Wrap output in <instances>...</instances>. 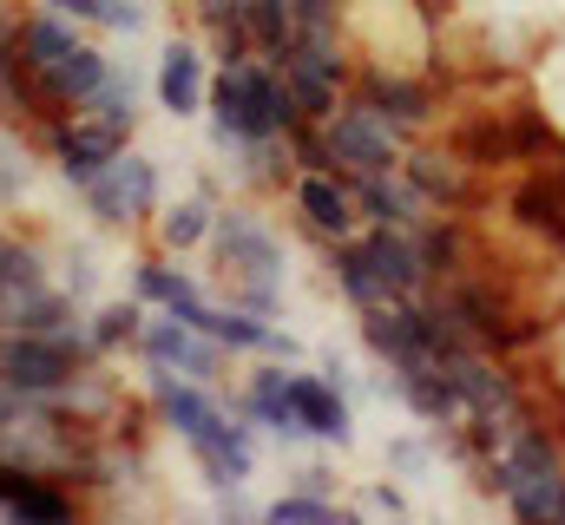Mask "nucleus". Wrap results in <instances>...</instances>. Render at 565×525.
Returning <instances> with one entry per match:
<instances>
[{
	"instance_id": "obj_6",
	"label": "nucleus",
	"mask_w": 565,
	"mask_h": 525,
	"mask_svg": "<svg viewBox=\"0 0 565 525\" xmlns=\"http://www.w3.org/2000/svg\"><path fill=\"white\" fill-rule=\"evenodd\" d=\"M86 362H99L93 355V342H86V329H73V335H26V329H0V382L7 388H20L26 400H46V394H60Z\"/></svg>"
},
{
	"instance_id": "obj_7",
	"label": "nucleus",
	"mask_w": 565,
	"mask_h": 525,
	"mask_svg": "<svg viewBox=\"0 0 565 525\" xmlns=\"http://www.w3.org/2000/svg\"><path fill=\"white\" fill-rule=\"evenodd\" d=\"M139 394L151 400L158 433H171L178 447H191V440H204L211 427L231 420V394L211 388V382H191V375H178V368H151V362H139Z\"/></svg>"
},
{
	"instance_id": "obj_36",
	"label": "nucleus",
	"mask_w": 565,
	"mask_h": 525,
	"mask_svg": "<svg viewBox=\"0 0 565 525\" xmlns=\"http://www.w3.org/2000/svg\"><path fill=\"white\" fill-rule=\"evenodd\" d=\"M7 7H20V0H0V13H7Z\"/></svg>"
},
{
	"instance_id": "obj_15",
	"label": "nucleus",
	"mask_w": 565,
	"mask_h": 525,
	"mask_svg": "<svg viewBox=\"0 0 565 525\" xmlns=\"http://www.w3.org/2000/svg\"><path fill=\"white\" fill-rule=\"evenodd\" d=\"M204 93H211V53H204V40L191 26L164 33L158 66H151V106L184 126V119H204Z\"/></svg>"
},
{
	"instance_id": "obj_30",
	"label": "nucleus",
	"mask_w": 565,
	"mask_h": 525,
	"mask_svg": "<svg viewBox=\"0 0 565 525\" xmlns=\"http://www.w3.org/2000/svg\"><path fill=\"white\" fill-rule=\"evenodd\" d=\"M53 282H60L73 302H99V282H106L99 250H93V244H53Z\"/></svg>"
},
{
	"instance_id": "obj_3",
	"label": "nucleus",
	"mask_w": 565,
	"mask_h": 525,
	"mask_svg": "<svg viewBox=\"0 0 565 525\" xmlns=\"http://www.w3.org/2000/svg\"><path fill=\"white\" fill-rule=\"evenodd\" d=\"M164 197H171V191H164V164H158L145 144H126L93 184L73 191V204L86 211V224L106 231V237H145V224L158 217Z\"/></svg>"
},
{
	"instance_id": "obj_16",
	"label": "nucleus",
	"mask_w": 565,
	"mask_h": 525,
	"mask_svg": "<svg viewBox=\"0 0 565 525\" xmlns=\"http://www.w3.org/2000/svg\"><path fill=\"white\" fill-rule=\"evenodd\" d=\"M257 447H264V433H257L244 414H231L224 427H211V433L191 440L184 453H191L198 480H204L211 493H224V486H250V480H257Z\"/></svg>"
},
{
	"instance_id": "obj_19",
	"label": "nucleus",
	"mask_w": 565,
	"mask_h": 525,
	"mask_svg": "<svg viewBox=\"0 0 565 525\" xmlns=\"http://www.w3.org/2000/svg\"><path fill=\"white\" fill-rule=\"evenodd\" d=\"M171 7H178L184 26L204 40L211 66H237V60L257 53V40H250V26H244V0H171Z\"/></svg>"
},
{
	"instance_id": "obj_29",
	"label": "nucleus",
	"mask_w": 565,
	"mask_h": 525,
	"mask_svg": "<svg viewBox=\"0 0 565 525\" xmlns=\"http://www.w3.org/2000/svg\"><path fill=\"white\" fill-rule=\"evenodd\" d=\"M362 513L355 506H342V500H322V493H277V500H264V525H355Z\"/></svg>"
},
{
	"instance_id": "obj_35",
	"label": "nucleus",
	"mask_w": 565,
	"mask_h": 525,
	"mask_svg": "<svg viewBox=\"0 0 565 525\" xmlns=\"http://www.w3.org/2000/svg\"><path fill=\"white\" fill-rule=\"evenodd\" d=\"M355 513H388V519H408L415 506H408V493H402V480H375V486H362V500H355Z\"/></svg>"
},
{
	"instance_id": "obj_13",
	"label": "nucleus",
	"mask_w": 565,
	"mask_h": 525,
	"mask_svg": "<svg viewBox=\"0 0 565 525\" xmlns=\"http://www.w3.org/2000/svg\"><path fill=\"white\" fill-rule=\"evenodd\" d=\"M106 73H113V53H106V40L99 33H79L40 79H33V106H40V126L46 119H66V113H86L93 106V93L106 86ZM33 126V131H40Z\"/></svg>"
},
{
	"instance_id": "obj_4",
	"label": "nucleus",
	"mask_w": 565,
	"mask_h": 525,
	"mask_svg": "<svg viewBox=\"0 0 565 525\" xmlns=\"http://www.w3.org/2000/svg\"><path fill=\"white\" fill-rule=\"evenodd\" d=\"M349 99L375 106L388 126L402 131V138H427V131H440V119H447V93H440V79H434V73H422V66H382V60H355Z\"/></svg>"
},
{
	"instance_id": "obj_18",
	"label": "nucleus",
	"mask_w": 565,
	"mask_h": 525,
	"mask_svg": "<svg viewBox=\"0 0 565 525\" xmlns=\"http://www.w3.org/2000/svg\"><path fill=\"white\" fill-rule=\"evenodd\" d=\"M362 250H369V262H375V276H382L388 302H402V296H427L434 269H427L415 231H395V224H362Z\"/></svg>"
},
{
	"instance_id": "obj_25",
	"label": "nucleus",
	"mask_w": 565,
	"mask_h": 525,
	"mask_svg": "<svg viewBox=\"0 0 565 525\" xmlns=\"http://www.w3.org/2000/svg\"><path fill=\"white\" fill-rule=\"evenodd\" d=\"M53 13H66L73 26L99 33V40H139L151 33V0H40Z\"/></svg>"
},
{
	"instance_id": "obj_31",
	"label": "nucleus",
	"mask_w": 565,
	"mask_h": 525,
	"mask_svg": "<svg viewBox=\"0 0 565 525\" xmlns=\"http://www.w3.org/2000/svg\"><path fill=\"white\" fill-rule=\"evenodd\" d=\"M382 467L395 473V480H434L440 473V447H434V433H388L382 440Z\"/></svg>"
},
{
	"instance_id": "obj_5",
	"label": "nucleus",
	"mask_w": 565,
	"mask_h": 525,
	"mask_svg": "<svg viewBox=\"0 0 565 525\" xmlns=\"http://www.w3.org/2000/svg\"><path fill=\"white\" fill-rule=\"evenodd\" d=\"M40 138V151H46V171L66 184V191H79V184H93L126 144H139V131L119 126V119H99V113H66V119H46V126L33 131Z\"/></svg>"
},
{
	"instance_id": "obj_26",
	"label": "nucleus",
	"mask_w": 565,
	"mask_h": 525,
	"mask_svg": "<svg viewBox=\"0 0 565 525\" xmlns=\"http://www.w3.org/2000/svg\"><path fill=\"white\" fill-rule=\"evenodd\" d=\"M93 506L66 486V480H53V473H40V480H26L20 493H13V506L0 513L7 525H73V519H86Z\"/></svg>"
},
{
	"instance_id": "obj_34",
	"label": "nucleus",
	"mask_w": 565,
	"mask_h": 525,
	"mask_svg": "<svg viewBox=\"0 0 565 525\" xmlns=\"http://www.w3.org/2000/svg\"><path fill=\"white\" fill-rule=\"evenodd\" d=\"M289 486L296 493H322V500H342V473L329 460H296L289 467Z\"/></svg>"
},
{
	"instance_id": "obj_9",
	"label": "nucleus",
	"mask_w": 565,
	"mask_h": 525,
	"mask_svg": "<svg viewBox=\"0 0 565 525\" xmlns=\"http://www.w3.org/2000/svg\"><path fill=\"white\" fill-rule=\"evenodd\" d=\"M282 217L309 250L362 231V204H355V184L342 171H296L289 191H282Z\"/></svg>"
},
{
	"instance_id": "obj_37",
	"label": "nucleus",
	"mask_w": 565,
	"mask_h": 525,
	"mask_svg": "<svg viewBox=\"0 0 565 525\" xmlns=\"http://www.w3.org/2000/svg\"><path fill=\"white\" fill-rule=\"evenodd\" d=\"M559 519H565V506H559Z\"/></svg>"
},
{
	"instance_id": "obj_2",
	"label": "nucleus",
	"mask_w": 565,
	"mask_h": 525,
	"mask_svg": "<svg viewBox=\"0 0 565 525\" xmlns=\"http://www.w3.org/2000/svg\"><path fill=\"white\" fill-rule=\"evenodd\" d=\"M204 126H211V151H237V144H264V138H289L302 126L296 93L282 79L277 60L250 53L237 66H211V93H204Z\"/></svg>"
},
{
	"instance_id": "obj_10",
	"label": "nucleus",
	"mask_w": 565,
	"mask_h": 525,
	"mask_svg": "<svg viewBox=\"0 0 565 525\" xmlns=\"http://www.w3.org/2000/svg\"><path fill=\"white\" fill-rule=\"evenodd\" d=\"M132 362L178 368V375L211 382V388L237 382V355H231L217 335H204V329H191V322H178V315H164V309H151V315H145V335H139V355H132Z\"/></svg>"
},
{
	"instance_id": "obj_24",
	"label": "nucleus",
	"mask_w": 565,
	"mask_h": 525,
	"mask_svg": "<svg viewBox=\"0 0 565 525\" xmlns=\"http://www.w3.org/2000/svg\"><path fill=\"white\" fill-rule=\"evenodd\" d=\"M46 171V151L40 138L20 126H0V217H20L33 204V184Z\"/></svg>"
},
{
	"instance_id": "obj_8",
	"label": "nucleus",
	"mask_w": 565,
	"mask_h": 525,
	"mask_svg": "<svg viewBox=\"0 0 565 525\" xmlns=\"http://www.w3.org/2000/svg\"><path fill=\"white\" fill-rule=\"evenodd\" d=\"M322 144H329V158H335L342 178H369V171H402V158H408L415 138H402L375 106L342 99V106L322 119Z\"/></svg>"
},
{
	"instance_id": "obj_14",
	"label": "nucleus",
	"mask_w": 565,
	"mask_h": 525,
	"mask_svg": "<svg viewBox=\"0 0 565 525\" xmlns=\"http://www.w3.org/2000/svg\"><path fill=\"white\" fill-rule=\"evenodd\" d=\"M282 368L289 362H244V375L224 382V394H231V414H244L277 453H302L309 440H302V420H296V407L282 394Z\"/></svg>"
},
{
	"instance_id": "obj_27",
	"label": "nucleus",
	"mask_w": 565,
	"mask_h": 525,
	"mask_svg": "<svg viewBox=\"0 0 565 525\" xmlns=\"http://www.w3.org/2000/svg\"><path fill=\"white\" fill-rule=\"evenodd\" d=\"M7 20H13V7L0 13V126L33 131V126H40V106H33V86H26V66H20V53H13Z\"/></svg>"
},
{
	"instance_id": "obj_32",
	"label": "nucleus",
	"mask_w": 565,
	"mask_h": 525,
	"mask_svg": "<svg viewBox=\"0 0 565 525\" xmlns=\"http://www.w3.org/2000/svg\"><path fill=\"white\" fill-rule=\"evenodd\" d=\"M500 506H507L513 519H526V525L559 519V506H565V473H546V480H513Z\"/></svg>"
},
{
	"instance_id": "obj_20",
	"label": "nucleus",
	"mask_w": 565,
	"mask_h": 525,
	"mask_svg": "<svg viewBox=\"0 0 565 525\" xmlns=\"http://www.w3.org/2000/svg\"><path fill=\"white\" fill-rule=\"evenodd\" d=\"M46 282H53V244L40 231H26L20 217H0V309Z\"/></svg>"
},
{
	"instance_id": "obj_28",
	"label": "nucleus",
	"mask_w": 565,
	"mask_h": 525,
	"mask_svg": "<svg viewBox=\"0 0 565 525\" xmlns=\"http://www.w3.org/2000/svg\"><path fill=\"white\" fill-rule=\"evenodd\" d=\"M86 113L119 119V126L139 131V119H145V73L132 66V60H119V53H113V73H106V86L93 93V106H86Z\"/></svg>"
},
{
	"instance_id": "obj_1",
	"label": "nucleus",
	"mask_w": 565,
	"mask_h": 525,
	"mask_svg": "<svg viewBox=\"0 0 565 525\" xmlns=\"http://www.w3.org/2000/svg\"><path fill=\"white\" fill-rule=\"evenodd\" d=\"M211 289L264 322H282V302H289V244H282L277 217L257 204V197H224L217 204V224H211Z\"/></svg>"
},
{
	"instance_id": "obj_22",
	"label": "nucleus",
	"mask_w": 565,
	"mask_h": 525,
	"mask_svg": "<svg viewBox=\"0 0 565 525\" xmlns=\"http://www.w3.org/2000/svg\"><path fill=\"white\" fill-rule=\"evenodd\" d=\"M322 257V282L349 302V315L355 309H375V302H388V289H382V276H375V262L362 250V231L355 237H335V244H322L316 250Z\"/></svg>"
},
{
	"instance_id": "obj_17",
	"label": "nucleus",
	"mask_w": 565,
	"mask_h": 525,
	"mask_svg": "<svg viewBox=\"0 0 565 525\" xmlns=\"http://www.w3.org/2000/svg\"><path fill=\"white\" fill-rule=\"evenodd\" d=\"M217 204H224V191H211V184H191L184 197H164V204H158V217L145 224L139 244L164 250V257H198V250L211 244Z\"/></svg>"
},
{
	"instance_id": "obj_23",
	"label": "nucleus",
	"mask_w": 565,
	"mask_h": 525,
	"mask_svg": "<svg viewBox=\"0 0 565 525\" xmlns=\"http://www.w3.org/2000/svg\"><path fill=\"white\" fill-rule=\"evenodd\" d=\"M355 184V204H362V224H395V231H415L422 217H434L422 191L402 178V171H369V178H349Z\"/></svg>"
},
{
	"instance_id": "obj_33",
	"label": "nucleus",
	"mask_w": 565,
	"mask_h": 525,
	"mask_svg": "<svg viewBox=\"0 0 565 525\" xmlns=\"http://www.w3.org/2000/svg\"><path fill=\"white\" fill-rule=\"evenodd\" d=\"M244 26H250V40H257V53L264 60H282V46H289V0H244Z\"/></svg>"
},
{
	"instance_id": "obj_11",
	"label": "nucleus",
	"mask_w": 565,
	"mask_h": 525,
	"mask_svg": "<svg viewBox=\"0 0 565 525\" xmlns=\"http://www.w3.org/2000/svg\"><path fill=\"white\" fill-rule=\"evenodd\" d=\"M402 178L422 191L434 211H487L493 204V184H487V171H473L447 138H415L408 144V158H402Z\"/></svg>"
},
{
	"instance_id": "obj_21",
	"label": "nucleus",
	"mask_w": 565,
	"mask_h": 525,
	"mask_svg": "<svg viewBox=\"0 0 565 525\" xmlns=\"http://www.w3.org/2000/svg\"><path fill=\"white\" fill-rule=\"evenodd\" d=\"M145 315H151V302H139L132 289L86 302V342H93V355L99 362H132L139 355V335H145Z\"/></svg>"
},
{
	"instance_id": "obj_12",
	"label": "nucleus",
	"mask_w": 565,
	"mask_h": 525,
	"mask_svg": "<svg viewBox=\"0 0 565 525\" xmlns=\"http://www.w3.org/2000/svg\"><path fill=\"white\" fill-rule=\"evenodd\" d=\"M282 394H289V407H296L309 447H329V453H349V447H355V394L335 388L322 368L289 362V368H282Z\"/></svg>"
}]
</instances>
